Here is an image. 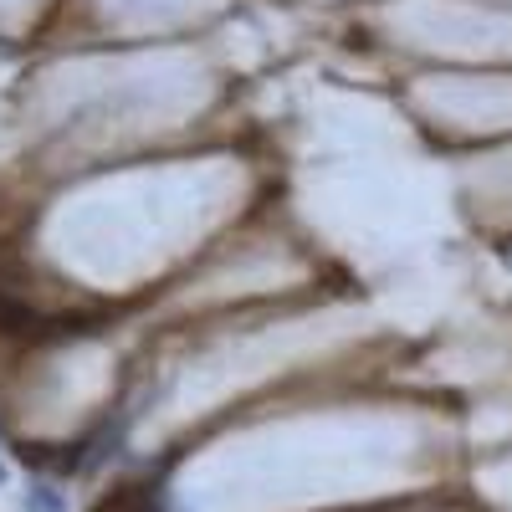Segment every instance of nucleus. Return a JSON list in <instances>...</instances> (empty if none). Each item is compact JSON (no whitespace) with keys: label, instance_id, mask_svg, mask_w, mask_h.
I'll list each match as a JSON object with an SVG mask.
<instances>
[{"label":"nucleus","instance_id":"2","mask_svg":"<svg viewBox=\"0 0 512 512\" xmlns=\"http://www.w3.org/2000/svg\"><path fill=\"white\" fill-rule=\"evenodd\" d=\"M0 482H6V446H0Z\"/></svg>","mask_w":512,"mask_h":512},{"label":"nucleus","instance_id":"1","mask_svg":"<svg viewBox=\"0 0 512 512\" xmlns=\"http://www.w3.org/2000/svg\"><path fill=\"white\" fill-rule=\"evenodd\" d=\"M21 507H26V512H67V497H62L52 482H31L26 497H21Z\"/></svg>","mask_w":512,"mask_h":512}]
</instances>
